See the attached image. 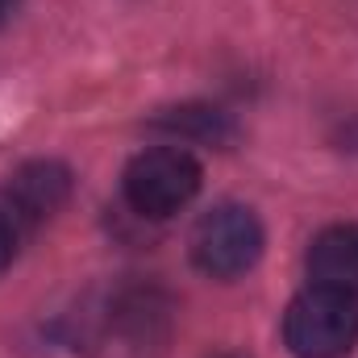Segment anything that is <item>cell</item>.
Here are the masks:
<instances>
[{"mask_svg": "<svg viewBox=\"0 0 358 358\" xmlns=\"http://www.w3.org/2000/svg\"><path fill=\"white\" fill-rule=\"evenodd\" d=\"M71 196V171L63 163H50V159H38V163H25L21 171H13V179L4 183V200L13 208L17 221H46L55 217Z\"/></svg>", "mask_w": 358, "mask_h": 358, "instance_id": "cell-4", "label": "cell"}, {"mask_svg": "<svg viewBox=\"0 0 358 358\" xmlns=\"http://www.w3.org/2000/svg\"><path fill=\"white\" fill-rule=\"evenodd\" d=\"M283 342L296 358H346L358 346V292L313 283L287 304Z\"/></svg>", "mask_w": 358, "mask_h": 358, "instance_id": "cell-1", "label": "cell"}, {"mask_svg": "<svg viewBox=\"0 0 358 358\" xmlns=\"http://www.w3.org/2000/svg\"><path fill=\"white\" fill-rule=\"evenodd\" d=\"M125 200L146 221H167L200 192V163L183 146H150L125 167Z\"/></svg>", "mask_w": 358, "mask_h": 358, "instance_id": "cell-2", "label": "cell"}, {"mask_svg": "<svg viewBox=\"0 0 358 358\" xmlns=\"http://www.w3.org/2000/svg\"><path fill=\"white\" fill-rule=\"evenodd\" d=\"M263 259V225L246 204H217L192 229V263L213 279H238Z\"/></svg>", "mask_w": 358, "mask_h": 358, "instance_id": "cell-3", "label": "cell"}, {"mask_svg": "<svg viewBox=\"0 0 358 358\" xmlns=\"http://www.w3.org/2000/svg\"><path fill=\"white\" fill-rule=\"evenodd\" d=\"M13 255H17V234H13V221L0 213V271L13 263Z\"/></svg>", "mask_w": 358, "mask_h": 358, "instance_id": "cell-7", "label": "cell"}, {"mask_svg": "<svg viewBox=\"0 0 358 358\" xmlns=\"http://www.w3.org/2000/svg\"><path fill=\"white\" fill-rule=\"evenodd\" d=\"M159 129L176 134L179 142H204V146H225L234 142V121L221 113V108H208V104H179L155 117Z\"/></svg>", "mask_w": 358, "mask_h": 358, "instance_id": "cell-6", "label": "cell"}, {"mask_svg": "<svg viewBox=\"0 0 358 358\" xmlns=\"http://www.w3.org/2000/svg\"><path fill=\"white\" fill-rule=\"evenodd\" d=\"M17 8H21V0H0V29L8 25V17H13Z\"/></svg>", "mask_w": 358, "mask_h": 358, "instance_id": "cell-8", "label": "cell"}, {"mask_svg": "<svg viewBox=\"0 0 358 358\" xmlns=\"http://www.w3.org/2000/svg\"><path fill=\"white\" fill-rule=\"evenodd\" d=\"M308 275L321 287L358 292V225H329L308 246Z\"/></svg>", "mask_w": 358, "mask_h": 358, "instance_id": "cell-5", "label": "cell"}, {"mask_svg": "<svg viewBox=\"0 0 358 358\" xmlns=\"http://www.w3.org/2000/svg\"><path fill=\"white\" fill-rule=\"evenodd\" d=\"M225 358H234V355H225Z\"/></svg>", "mask_w": 358, "mask_h": 358, "instance_id": "cell-9", "label": "cell"}]
</instances>
